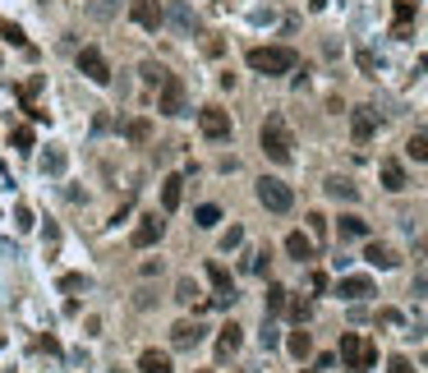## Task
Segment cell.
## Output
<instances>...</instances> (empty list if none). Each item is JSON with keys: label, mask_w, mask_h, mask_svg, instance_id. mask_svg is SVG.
I'll return each instance as SVG.
<instances>
[{"label": "cell", "mask_w": 428, "mask_h": 373, "mask_svg": "<svg viewBox=\"0 0 428 373\" xmlns=\"http://www.w3.org/2000/svg\"><path fill=\"white\" fill-rule=\"evenodd\" d=\"M337 359H341V369H346V373H368L373 364H378V346L364 341L359 332H346V337H341Z\"/></svg>", "instance_id": "1"}, {"label": "cell", "mask_w": 428, "mask_h": 373, "mask_svg": "<svg viewBox=\"0 0 428 373\" xmlns=\"http://www.w3.org/2000/svg\"><path fill=\"white\" fill-rule=\"evenodd\" d=\"M262 152L272 157V161H291L295 157V134H291V124H286V115H267L262 120Z\"/></svg>", "instance_id": "2"}, {"label": "cell", "mask_w": 428, "mask_h": 373, "mask_svg": "<svg viewBox=\"0 0 428 373\" xmlns=\"http://www.w3.org/2000/svg\"><path fill=\"white\" fill-rule=\"evenodd\" d=\"M249 69L254 74H291L295 69V51L291 47H254L249 51Z\"/></svg>", "instance_id": "3"}, {"label": "cell", "mask_w": 428, "mask_h": 373, "mask_svg": "<svg viewBox=\"0 0 428 373\" xmlns=\"http://www.w3.org/2000/svg\"><path fill=\"white\" fill-rule=\"evenodd\" d=\"M254 189H258V203L267 212H291L295 207V189L286 185V180H276V175H262Z\"/></svg>", "instance_id": "4"}, {"label": "cell", "mask_w": 428, "mask_h": 373, "mask_svg": "<svg viewBox=\"0 0 428 373\" xmlns=\"http://www.w3.org/2000/svg\"><path fill=\"white\" fill-rule=\"evenodd\" d=\"M129 19H134L138 28L157 32L166 23V10H161V0H129Z\"/></svg>", "instance_id": "5"}, {"label": "cell", "mask_w": 428, "mask_h": 373, "mask_svg": "<svg viewBox=\"0 0 428 373\" xmlns=\"http://www.w3.org/2000/svg\"><path fill=\"white\" fill-rule=\"evenodd\" d=\"M157 111H161V115H180V111H184V88H180V78H175V74L161 78V97H157Z\"/></svg>", "instance_id": "6"}, {"label": "cell", "mask_w": 428, "mask_h": 373, "mask_svg": "<svg viewBox=\"0 0 428 373\" xmlns=\"http://www.w3.org/2000/svg\"><path fill=\"white\" fill-rule=\"evenodd\" d=\"M199 129L207 139H230V115L221 106H203L199 111Z\"/></svg>", "instance_id": "7"}, {"label": "cell", "mask_w": 428, "mask_h": 373, "mask_svg": "<svg viewBox=\"0 0 428 373\" xmlns=\"http://www.w3.org/2000/svg\"><path fill=\"white\" fill-rule=\"evenodd\" d=\"M78 74H88L92 83H106V78H111L106 56H102L97 47H83V51H78Z\"/></svg>", "instance_id": "8"}, {"label": "cell", "mask_w": 428, "mask_h": 373, "mask_svg": "<svg viewBox=\"0 0 428 373\" xmlns=\"http://www.w3.org/2000/svg\"><path fill=\"white\" fill-rule=\"evenodd\" d=\"M207 277H212V286H216V304H221V309H226V304H235V286H230V272L221 263H207Z\"/></svg>", "instance_id": "9"}, {"label": "cell", "mask_w": 428, "mask_h": 373, "mask_svg": "<svg viewBox=\"0 0 428 373\" xmlns=\"http://www.w3.org/2000/svg\"><path fill=\"white\" fill-rule=\"evenodd\" d=\"M240 346H245V327H240V323H226V327H221V337H216V359H230Z\"/></svg>", "instance_id": "10"}, {"label": "cell", "mask_w": 428, "mask_h": 373, "mask_svg": "<svg viewBox=\"0 0 428 373\" xmlns=\"http://www.w3.org/2000/svg\"><path fill=\"white\" fill-rule=\"evenodd\" d=\"M161 231H166V221H161V217H143V221H138V231H134V245L138 249L157 245V240H161Z\"/></svg>", "instance_id": "11"}, {"label": "cell", "mask_w": 428, "mask_h": 373, "mask_svg": "<svg viewBox=\"0 0 428 373\" xmlns=\"http://www.w3.org/2000/svg\"><path fill=\"white\" fill-rule=\"evenodd\" d=\"M346 299H364V295H373V281L364 277V272H354V277H341V286H337Z\"/></svg>", "instance_id": "12"}, {"label": "cell", "mask_w": 428, "mask_h": 373, "mask_svg": "<svg viewBox=\"0 0 428 373\" xmlns=\"http://www.w3.org/2000/svg\"><path fill=\"white\" fill-rule=\"evenodd\" d=\"M170 23H175V32H199V14H194L184 0H175V5H170Z\"/></svg>", "instance_id": "13"}, {"label": "cell", "mask_w": 428, "mask_h": 373, "mask_svg": "<svg viewBox=\"0 0 428 373\" xmlns=\"http://www.w3.org/2000/svg\"><path fill=\"white\" fill-rule=\"evenodd\" d=\"M170 341L180 346V350H189V346L203 341V327L199 323H175V327H170Z\"/></svg>", "instance_id": "14"}, {"label": "cell", "mask_w": 428, "mask_h": 373, "mask_svg": "<svg viewBox=\"0 0 428 373\" xmlns=\"http://www.w3.org/2000/svg\"><path fill=\"white\" fill-rule=\"evenodd\" d=\"M286 253L300 258V263H308V258H313V240H308L304 231H291V235H286Z\"/></svg>", "instance_id": "15"}, {"label": "cell", "mask_w": 428, "mask_h": 373, "mask_svg": "<svg viewBox=\"0 0 428 373\" xmlns=\"http://www.w3.org/2000/svg\"><path fill=\"white\" fill-rule=\"evenodd\" d=\"M180 199H184V180H180V175H166V185H161V207H166V212H175V207H180Z\"/></svg>", "instance_id": "16"}, {"label": "cell", "mask_w": 428, "mask_h": 373, "mask_svg": "<svg viewBox=\"0 0 428 373\" xmlns=\"http://www.w3.org/2000/svg\"><path fill=\"white\" fill-rule=\"evenodd\" d=\"M138 369L143 373H170V355L166 350H143V355H138Z\"/></svg>", "instance_id": "17"}, {"label": "cell", "mask_w": 428, "mask_h": 373, "mask_svg": "<svg viewBox=\"0 0 428 373\" xmlns=\"http://www.w3.org/2000/svg\"><path fill=\"white\" fill-rule=\"evenodd\" d=\"M327 194H332V199H341V203H354V199H359V189H354L346 175H332V180H327Z\"/></svg>", "instance_id": "18"}, {"label": "cell", "mask_w": 428, "mask_h": 373, "mask_svg": "<svg viewBox=\"0 0 428 373\" xmlns=\"http://www.w3.org/2000/svg\"><path fill=\"white\" fill-rule=\"evenodd\" d=\"M364 258H368L373 267H383V272H387V267H396V263H401V258H396V253H392L387 245H368V249H364Z\"/></svg>", "instance_id": "19"}, {"label": "cell", "mask_w": 428, "mask_h": 373, "mask_svg": "<svg viewBox=\"0 0 428 373\" xmlns=\"http://www.w3.org/2000/svg\"><path fill=\"white\" fill-rule=\"evenodd\" d=\"M383 189H392V194L405 189V171H401V161H383Z\"/></svg>", "instance_id": "20"}, {"label": "cell", "mask_w": 428, "mask_h": 373, "mask_svg": "<svg viewBox=\"0 0 428 373\" xmlns=\"http://www.w3.org/2000/svg\"><path fill=\"white\" fill-rule=\"evenodd\" d=\"M341 235H346V240H364V235H368V221L354 217V212H346V217H341Z\"/></svg>", "instance_id": "21"}, {"label": "cell", "mask_w": 428, "mask_h": 373, "mask_svg": "<svg viewBox=\"0 0 428 373\" xmlns=\"http://www.w3.org/2000/svg\"><path fill=\"white\" fill-rule=\"evenodd\" d=\"M286 346H291L295 359H308V355H313V337H308V332H291V341H286Z\"/></svg>", "instance_id": "22"}, {"label": "cell", "mask_w": 428, "mask_h": 373, "mask_svg": "<svg viewBox=\"0 0 428 373\" xmlns=\"http://www.w3.org/2000/svg\"><path fill=\"white\" fill-rule=\"evenodd\" d=\"M368 139H373V115L354 111V143H368Z\"/></svg>", "instance_id": "23"}, {"label": "cell", "mask_w": 428, "mask_h": 373, "mask_svg": "<svg viewBox=\"0 0 428 373\" xmlns=\"http://www.w3.org/2000/svg\"><path fill=\"white\" fill-rule=\"evenodd\" d=\"M194 221H199V226H203V231H212V226H216V221H221V207H216V203H203V207H199V212H194Z\"/></svg>", "instance_id": "24"}, {"label": "cell", "mask_w": 428, "mask_h": 373, "mask_svg": "<svg viewBox=\"0 0 428 373\" xmlns=\"http://www.w3.org/2000/svg\"><path fill=\"white\" fill-rule=\"evenodd\" d=\"M42 171H51V175L65 171V152H60V148H46V152H42Z\"/></svg>", "instance_id": "25"}, {"label": "cell", "mask_w": 428, "mask_h": 373, "mask_svg": "<svg viewBox=\"0 0 428 373\" xmlns=\"http://www.w3.org/2000/svg\"><path fill=\"white\" fill-rule=\"evenodd\" d=\"M286 309H291L295 323H308V318H313V304H308V299H286Z\"/></svg>", "instance_id": "26"}, {"label": "cell", "mask_w": 428, "mask_h": 373, "mask_svg": "<svg viewBox=\"0 0 428 373\" xmlns=\"http://www.w3.org/2000/svg\"><path fill=\"white\" fill-rule=\"evenodd\" d=\"M124 134H129L134 143H148V139H153V129H148V120H129V124H124Z\"/></svg>", "instance_id": "27"}, {"label": "cell", "mask_w": 428, "mask_h": 373, "mask_svg": "<svg viewBox=\"0 0 428 373\" xmlns=\"http://www.w3.org/2000/svg\"><path fill=\"white\" fill-rule=\"evenodd\" d=\"M138 74H143V83H153V88H161V78H166V69H161L157 60H148L143 69H138Z\"/></svg>", "instance_id": "28"}, {"label": "cell", "mask_w": 428, "mask_h": 373, "mask_svg": "<svg viewBox=\"0 0 428 373\" xmlns=\"http://www.w3.org/2000/svg\"><path fill=\"white\" fill-rule=\"evenodd\" d=\"M267 313H286V286H272V291H267Z\"/></svg>", "instance_id": "29"}, {"label": "cell", "mask_w": 428, "mask_h": 373, "mask_svg": "<svg viewBox=\"0 0 428 373\" xmlns=\"http://www.w3.org/2000/svg\"><path fill=\"white\" fill-rule=\"evenodd\" d=\"M240 245H245V226H230V231L221 235V249L230 253V249H240Z\"/></svg>", "instance_id": "30"}, {"label": "cell", "mask_w": 428, "mask_h": 373, "mask_svg": "<svg viewBox=\"0 0 428 373\" xmlns=\"http://www.w3.org/2000/svg\"><path fill=\"white\" fill-rule=\"evenodd\" d=\"M10 143H14L19 152H32V129H14V134H10Z\"/></svg>", "instance_id": "31"}, {"label": "cell", "mask_w": 428, "mask_h": 373, "mask_svg": "<svg viewBox=\"0 0 428 373\" xmlns=\"http://www.w3.org/2000/svg\"><path fill=\"white\" fill-rule=\"evenodd\" d=\"M115 10H120V0H97V5H92V19H111Z\"/></svg>", "instance_id": "32"}, {"label": "cell", "mask_w": 428, "mask_h": 373, "mask_svg": "<svg viewBox=\"0 0 428 373\" xmlns=\"http://www.w3.org/2000/svg\"><path fill=\"white\" fill-rule=\"evenodd\" d=\"M405 152H410L414 161H428V139H410L405 143Z\"/></svg>", "instance_id": "33"}, {"label": "cell", "mask_w": 428, "mask_h": 373, "mask_svg": "<svg viewBox=\"0 0 428 373\" xmlns=\"http://www.w3.org/2000/svg\"><path fill=\"white\" fill-rule=\"evenodd\" d=\"M0 32H5V42H14V47H23L28 37H23V28L19 23H0Z\"/></svg>", "instance_id": "34"}, {"label": "cell", "mask_w": 428, "mask_h": 373, "mask_svg": "<svg viewBox=\"0 0 428 373\" xmlns=\"http://www.w3.org/2000/svg\"><path fill=\"white\" fill-rule=\"evenodd\" d=\"M410 19H414V5H410V0H401V5H396V28H405Z\"/></svg>", "instance_id": "35"}, {"label": "cell", "mask_w": 428, "mask_h": 373, "mask_svg": "<svg viewBox=\"0 0 428 373\" xmlns=\"http://www.w3.org/2000/svg\"><path fill=\"white\" fill-rule=\"evenodd\" d=\"M60 291H65V295H69V291H88V277H65Z\"/></svg>", "instance_id": "36"}, {"label": "cell", "mask_w": 428, "mask_h": 373, "mask_svg": "<svg viewBox=\"0 0 428 373\" xmlns=\"http://www.w3.org/2000/svg\"><path fill=\"white\" fill-rule=\"evenodd\" d=\"M14 226H19V231H32V207H19V212H14Z\"/></svg>", "instance_id": "37"}, {"label": "cell", "mask_w": 428, "mask_h": 373, "mask_svg": "<svg viewBox=\"0 0 428 373\" xmlns=\"http://www.w3.org/2000/svg\"><path fill=\"white\" fill-rule=\"evenodd\" d=\"M308 231L322 235V231H327V217H322V212H308Z\"/></svg>", "instance_id": "38"}, {"label": "cell", "mask_w": 428, "mask_h": 373, "mask_svg": "<svg viewBox=\"0 0 428 373\" xmlns=\"http://www.w3.org/2000/svg\"><path fill=\"white\" fill-rule=\"evenodd\" d=\"M378 323H383V327H396L401 323V309H383V313H378Z\"/></svg>", "instance_id": "39"}, {"label": "cell", "mask_w": 428, "mask_h": 373, "mask_svg": "<svg viewBox=\"0 0 428 373\" xmlns=\"http://www.w3.org/2000/svg\"><path fill=\"white\" fill-rule=\"evenodd\" d=\"M387 369H392V373H414V369H410V359H401V355L392 359V364H387Z\"/></svg>", "instance_id": "40"}, {"label": "cell", "mask_w": 428, "mask_h": 373, "mask_svg": "<svg viewBox=\"0 0 428 373\" xmlns=\"http://www.w3.org/2000/svg\"><path fill=\"white\" fill-rule=\"evenodd\" d=\"M199 373H212V369H199Z\"/></svg>", "instance_id": "41"}, {"label": "cell", "mask_w": 428, "mask_h": 373, "mask_svg": "<svg viewBox=\"0 0 428 373\" xmlns=\"http://www.w3.org/2000/svg\"><path fill=\"white\" fill-rule=\"evenodd\" d=\"M424 359H428V350H424Z\"/></svg>", "instance_id": "42"}]
</instances>
